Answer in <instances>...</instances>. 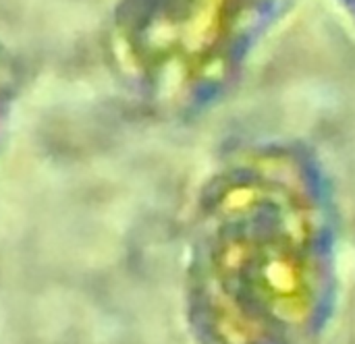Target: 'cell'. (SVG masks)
<instances>
[{"label":"cell","mask_w":355,"mask_h":344,"mask_svg":"<svg viewBox=\"0 0 355 344\" xmlns=\"http://www.w3.org/2000/svg\"><path fill=\"white\" fill-rule=\"evenodd\" d=\"M335 206L316 154L293 139L227 152L189 226L187 316L202 344H312L333 289Z\"/></svg>","instance_id":"obj_1"},{"label":"cell","mask_w":355,"mask_h":344,"mask_svg":"<svg viewBox=\"0 0 355 344\" xmlns=\"http://www.w3.org/2000/svg\"><path fill=\"white\" fill-rule=\"evenodd\" d=\"M295 0H116L110 48L156 110L193 116L223 102Z\"/></svg>","instance_id":"obj_2"},{"label":"cell","mask_w":355,"mask_h":344,"mask_svg":"<svg viewBox=\"0 0 355 344\" xmlns=\"http://www.w3.org/2000/svg\"><path fill=\"white\" fill-rule=\"evenodd\" d=\"M17 91V71L10 52L0 44V123L6 118Z\"/></svg>","instance_id":"obj_3"},{"label":"cell","mask_w":355,"mask_h":344,"mask_svg":"<svg viewBox=\"0 0 355 344\" xmlns=\"http://www.w3.org/2000/svg\"><path fill=\"white\" fill-rule=\"evenodd\" d=\"M337 2H339V4H341V6H343V8L355 19V0H337Z\"/></svg>","instance_id":"obj_4"}]
</instances>
